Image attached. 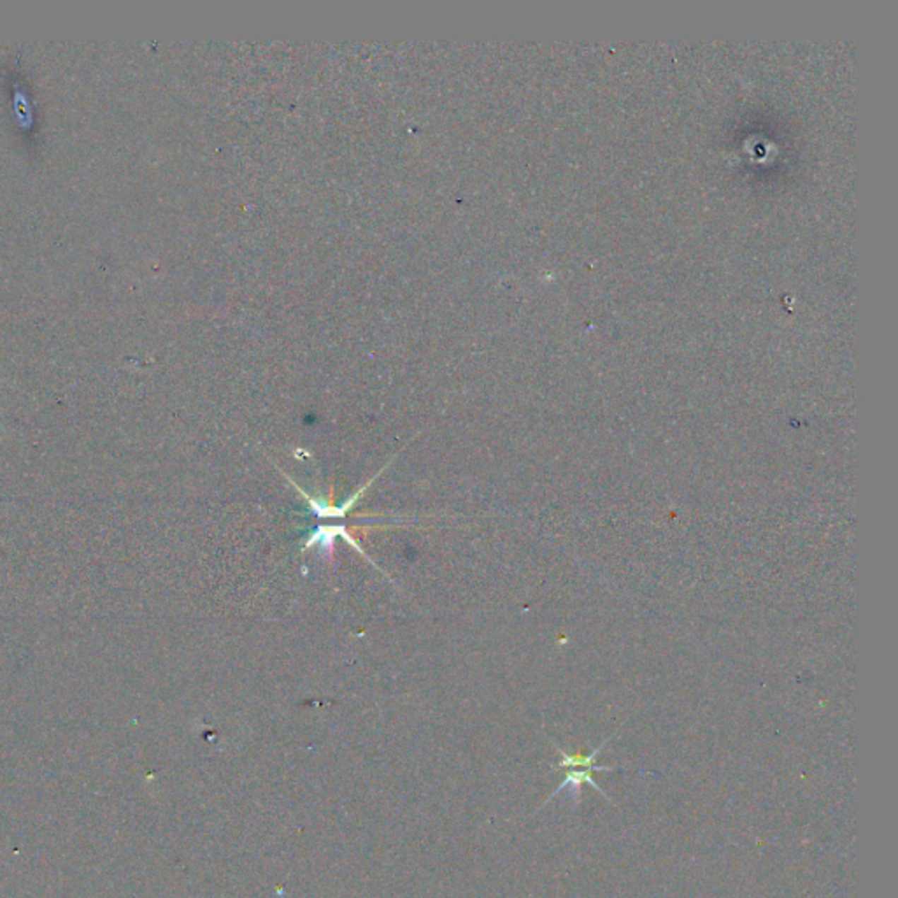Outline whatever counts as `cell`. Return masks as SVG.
Wrapping results in <instances>:
<instances>
[{"instance_id":"cell-2","label":"cell","mask_w":898,"mask_h":898,"mask_svg":"<svg viewBox=\"0 0 898 898\" xmlns=\"http://www.w3.org/2000/svg\"><path fill=\"white\" fill-rule=\"evenodd\" d=\"M607 743H609V739L603 740V743L600 744L597 749H593V751H591L590 755H584V756L583 755H567V752L563 751L562 748L556 746V744H555L556 751H558L560 756H562V760H560L558 767H560V769H570V770L579 769V767H583V769H588V767H593L595 765V760H597V756H598V752L602 751L603 746H605Z\"/></svg>"},{"instance_id":"cell-1","label":"cell","mask_w":898,"mask_h":898,"mask_svg":"<svg viewBox=\"0 0 898 898\" xmlns=\"http://www.w3.org/2000/svg\"><path fill=\"white\" fill-rule=\"evenodd\" d=\"M613 770H614V769H613V767H600V765H593V767H588V769H584V770H579V772H577V770H570V772H569V774H567V777H565V779H563V781H562V783H560V786H558V788H556V790H555V791H553V793H551V795H549V797H548V800H546V802H544V805H546V803H548V802H551V800H553V798H555V797H556V795H558V793H562V791H563V790H567V788H569V786H570V788H572V790H574V795H576V798H579V795H581V786H583V784H584V783H586V784H590V786H591V788H593V790H597V791H598V793H600V795H602V797H605V800H609V802H610V803H613V800H610V797H609V795H607V793H605V791H603V790H602V788H600V786H598V784H597V783H595V781H593V777H591V774H593V772H613Z\"/></svg>"}]
</instances>
